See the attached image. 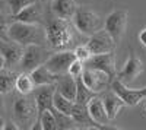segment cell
I'll return each mask as SVG.
<instances>
[{
    "mask_svg": "<svg viewBox=\"0 0 146 130\" xmlns=\"http://www.w3.org/2000/svg\"><path fill=\"white\" fill-rule=\"evenodd\" d=\"M40 113L34 94L22 95V94L16 92L13 105H12V120L19 126V129H32Z\"/></svg>",
    "mask_w": 146,
    "mask_h": 130,
    "instance_id": "cell-1",
    "label": "cell"
},
{
    "mask_svg": "<svg viewBox=\"0 0 146 130\" xmlns=\"http://www.w3.org/2000/svg\"><path fill=\"white\" fill-rule=\"evenodd\" d=\"M9 37L23 47L29 44H47L45 27H42L41 23H27L13 19L10 23Z\"/></svg>",
    "mask_w": 146,
    "mask_h": 130,
    "instance_id": "cell-2",
    "label": "cell"
},
{
    "mask_svg": "<svg viewBox=\"0 0 146 130\" xmlns=\"http://www.w3.org/2000/svg\"><path fill=\"white\" fill-rule=\"evenodd\" d=\"M73 23L67 19L54 18L45 25L47 44L53 50H66L73 40Z\"/></svg>",
    "mask_w": 146,
    "mask_h": 130,
    "instance_id": "cell-3",
    "label": "cell"
},
{
    "mask_svg": "<svg viewBox=\"0 0 146 130\" xmlns=\"http://www.w3.org/2000/svg\"><path fill=\"white\" fill-rule=\"evenodd\" d=\"M72 23L79 34L91 37L92 34L104 28L105 19H102L100 13H96V12H94L86 6H78L75 16L72 19Z\"/></svg>",
    "mask_w": 146,
    "mask_h": 130,
    "instance_id": "cell-4",
    "label": "cell"
},
{
    "mask_svg": "<svg viewBox=\"0 0 146 130\" xmlns=\"http://www.w3.org/2000/svg\"><path fill=\"white\" fill-rule=\"evenodd\" d=\"M51 56L50 50L42 44H29L25 45L23 50V56L21 60V70L22 72H32L34 69H36L41 64H45L48 60V57Z\"/></svg>",
    "mask_w": 146,
    "mask_h": 130,
    "instance_id": "cell-5",
    "label": "cell"
},
{
    "mask_svg": "<svg viewBox=\"0 0 146 130\" xmlns=\"http://www.w3.org/2000/svg\"><path fill=\"white\" fill-rule=\"evenodd\" d=\"M127 19H129V12L127 9H114L111 13L105 18V25L104 28L111 34L114 41L118 44L123 38V35L127 28Z\"/></svg>",
    "mask_w": 146,
    "mask_h": 130,
    "instance_id": "cell-6",
    "label": "cell"
},
{
    "mask_svg": "<svg viewBox=\"0 0 146 130\" xmlns=\"http://www.w3.org/2000/svg\"><path fill=\"white\" fill-rule=\"evenodd\" d=\"M111 89L124 101L129 107H136V105L146 98V88H129L127 84L121 82L120 79H113Z\"/></svg>",
    "mask_w": 146,
    "mask_h": 130,
    "instance_id": "cell-7",
    "label": "cell"
},
{
    "mask_svg": "<svg viewBox=\"0 0 146 130\" xmlns=\"http://www.w3.org/2000/svg\"><path fill=\"white\" fill-rule=\"evenodd\" d=\"M80 78L85 82V85L96 94H101V92L107 91L108 88H111V82H113V79L105 72L94 69V67H88V66H85Z\"/></svg>",
    "mask_w": 146,
    "mask_h": 130,
    "instance_id": "cell-8",
    "label": "cell"
},
{
    "mask_svg": "<svg viewBox=\"0 0 146 130\" xmlns=\"http://www.w3.org/2000/svg\"><path fill=\"white\" fill-rule=\"evenodd\" d=\"M145 72V67H143V62L137 57V54L130 50L129 56H127V60L123 64V69L117 72V79H120L121 82L124 84H131L133 80H136L142 73Z\"/></svg>",
    "mask_w": 146,
    "mask_h": 130,
    "instance_id": "cell-9",
    "label": "cell"
},
{
    "mask_svg": "<svg viewBox=\"0 0 146 130\" xmlns=\"http://www.w3.org/2000/svg\"><path fill=\"white\" fill-rule=\"evenodd\" d=\"M86 45L89 47V50L92 54H102V53H110L115 50L117 42L111 37L105 28L100 29L98 32L92 34L86 41Z\"/></svg>",
    "mask_w": 146,
    "mask_h": 130,
    "instance_id": "cell-10",
    "label": "cell"
},
{
    "mask_svg": "<svg viewBox=\"0 0 146 130\" xmlns=\"http://www.w3.org/2000/svg\"><path fill=\"white\" fill-rule=\"evenodd\" d=\"M85 66L102 70V72H105L111 79L117 78V67H115V54H114V51L102 53V54H92L88 60L85 62Z\"/></svg>",
    "mask_w": 146,
    "mask_h": 130,
    "instance_id": "cell-11",
    "label": "cell"
},
{
    "mask_svg": "<svg viewBox=\"0 0 146 130\" xmlns=\"http://www.w3.org/2000/svg\"><path fill=\"white\" fill-rule=\"evenodd\" d=\"M75 58H76L75 51L57 50L56 53H53L48 57V60L45 62V66L56 75H64V73H67V70Z\"/></svg>",
    "mask_w": 146,
    "mask_h": 130,
    "instance_id": "cell-12",
    "label": "cell"
},
{
    "mask_svg": "<svg viewBox=\"0 0 146 130\" xmlns=\"http://www.w3.org/2000/svg\"><path fill=\"white\" fill-rule=\"evenodd\" d=\"M23 50H25V47L13 40H9V41L0 40V53L5 58L6 67L13 69L15 66H19L23 56Z\"/></svg>",
    "mask_w": 146,
    "mask_h": 130,
    "instance_id": "cell-13",
    "label": "cell"
},
{
    "mask_svg": "<svg viewBox=\"0 0 146 130\" xmlns=\"http://www.w3.org/2000/svg\"><path fill=\"white\" fill-rule=\"evenodd\" d=\"M32 94L36 102V107H38V113L44 110H54L56 85H40L35 88Z\"/></svg>",
    "mask_w": 146,
    "mask_h": 130,
    "instance_id": "cell-14",
    "label": "cell"
},
{
    "mask_svg": "<svg viewBox=\"0 0 146 130\" xmlns=\"http://www.w3.org/2000/svg\"><path fill=\"white\" fill-rule=\"evenodd\" d=\"M100 97H101V99H102V102H104V107H105V111H107V114H108V117H110V120H111V121L115 120L117 115H118V113L121 111V108L126 105L124 101L121 99L111 88L107 89V91H104V92H101Z\"/></svg>",
    "mask_w": 146,
    "mask_h": 130,
    "instance_id": "cell-15",
    "label": "cell"
},
{
    "mask_svg": "<svg viewBox=\"0 0 146 130\" xmlns=\"http://www.w3.org/2000/svg\"><path fill=\"white\" fill-rule=\"evenodd\" d=\"M15 21H21V22H27V23H41L44 22V9H42V3L40 0L34 2L32 5H29L28 7H25L22 12H19L18 15L12 16Z\"/></svg>",
    "mask_w": 146,
    "mask_h": 130,
    "instance_id": "cell-16",
    "label": "cell"
},
{
    "mask_svg": "<svg viewBox=\"0 0 146 130\" xmlns=\"http://www.w3.org/2000/svg\"><path fill=\"white\" fill-rule=\"evenodd\" d=\"M86 107H88V111L91 114V117L94 119L95 123H98V124H102V126H110V123H111V120H110V117L105 111V107H104V102L100 97V94L98 95H95L88 104H86Z\"/></svg>",
    "mask_w": 146,
    "mask_h": 130,
    "instance_id": "cell-17",
    "label": "cell"
},
{
    "mask_svg": "<svg viewBox=\"0 0 146 130\" xmlns=\"http://www.w3.org/2000/svg\"><path fill=\"white\" fill-rule=\"evenodd\" d=\"M51 12L56 18L72 21L75 16V12L78 9L76 0H53L50 3Z\"/></svg>",
    "mask_w": 146,
    "mask_h": 130,
    "instance_id": "cell-18",
    "label": "cell"
},
{
    "mask_svg": "<svg viewBox=\"0 0 146 130\" xmlns=\"http://www.w3.org/2000/svg\"><path fill=\"white\" fill-rule=\"evenodd\" d=\"M56 89L62 94V95H64L66 98L75 101L76 91H78V80H76V78H73L69 73L58 75V79L56 82Z\"/></svg>",
    "mask_w": 146,
    "mask_h": 130,
    "instance_id": "cell-19",
    "label": "cell"
},
{
    "mask_svg": "<svg viewBox=\"0 0 146 130\" xmlns=\"http://www.w3.org/2000/svg\"><path fill=\"white\" fill-rule=\"evenodd\" d=\"M29 73H31V76H32L36 86H40V85H56V82L58 79V75L53 73L45 64L38 66Z\"/></svg>",
    "mask_w": 146,
    "mask_h": 130,
    "instance_id": "cell-20",
    "label": "cell"
},
{
    "mask_svg": "<svg viewBox=\"0 0 146 130\" xmlns=\"http://www.w3.org/2000/svg\"><path fill=\"white\" fill-rule=\"evenodd\" d=\"M36 85L31 76L29 72H21L16 76V82H15V91L22 95H28L35 91Z\"/></svg>",
    "mask_w": 146,
    "mask_h": 130,
    "instance_id": "cell-21",
    "label": "cell"
},
{
    "mask_svg": "<svg viewBox=\"0 0 146 130\" xmlns=\"http://www.w3.org/2000/svg\"><path fill=\"white\" fill-rule=\"evenodd\" d=\"M18 73L10 67H3L0 70V92L6 95L10 94L15 89V82H16Z\"/></svg>",
    "mask_w": 146,
    "mask_h": 130,
    "instance_id": "cell-22",
    "label": "cell"
},
{
    "mask_svg": "<svg viewBox=\"0 0 146 130\" xmlns=\"http://www.w3.org/2000/svg\"><path fill=\"white\" fill-rule=\"evenodd\" d=\"M78 80V91H76V98H75V102H79V104H85L86 105L95 95H98L96 92H94L92 89H89L86 85H85V82L82 80V78H76Z\"/></svg>",
    "mask_w": 146,
    "mask_h": 130,
    "instance_id": "cell-23",
    "label": "cell"
},
{
    "mask_svg": "<svg viewBox=\"0 0 146 130\" xmlns=\"http://www.w3.org/2000/svg\"><path fill=\"white\" fill-rule=\"evenodd\" d=\"M73 107H75V101L66 98L64 95H62V94L56 89V94H54V108L57 111H60V113H63V114L72 115Z\"/></svg>",
    "mask_w": 146,
    "mask_h": 130,
    "instance_id": "cell-24",
    "label": "cell"
},
{
    "mask_svg": "<svg viewBox=\"0 0 146 130\" xmlns=\"http://www.w3.org/2000/svg\"><path fill=\"white\" fill-rule=\"evenodd\" d=\"M38 119H40L42 130H58L57 120H56V115H54L53 110H44V111H41Z\"/></svg>",
    "mask_w": 146,
    "mask_h": 130,
    "instance_id": "cell-25",
    "label": "cell"
},
{
    "mask_svg": "<svg viewBox=\"0 0 146 130\" xmlns=\"http://www.w3.org/2000/svg\"><path fill=\"white\" fill-rule=\"evenodd\" d=\"M54 115H56V120H57V127L58 130H67V129H76V123L73 120L72 115H67V114H63L57 111L56 108L53 110Z\"/></svg>",
    "mask_w": 146,
    "mask_h": 130,
    "instance_id": "cell-26",
    "label": "cell"
},
{
    "mask_svg": "<svg viewBox=\"0 0 146 130\" xmlns=\"http://www.w3.org/2000/svg\"><path fill=\"white\" fill-rule=\"evenodd\" d=\"M34 2H36V0H7V7H9V12L12 16L18 15L19 12H22L25 7H28L29 5H32Z\"/></svg>",
    "mask_w": 146,
    "mask_h": 130,
    "instance_id": "cell-27",
    "label": "cell"
},
{
    "mask_svg": "<svg viewBox=\"0 0 146 130\" xmlns=\"http://www.w3.org/2000/svg\"><path fill=\"white\" fill-rule=\"evenodd\" d=\"M12 21H13V18H12ZM12 21L9 19L7 15H5L3 12H0V40H3V41H9L10 40L9 29H10Z\"/></svg>",
    "mask_w": 146,
    "mask_h": 130,
    "instance_id": "cell-28",
    "label": "cell"
},
{
    "mask_svg": "<svg viewBox=\"0 0 146 130\" xmlns=\"http://www.w3.org/2000/svg\"><path fill=\"white\" fill-rule=\"evenodd\" d=\"M75 56H76V58H79V60H82L83 63L88 60V58L92 56V53H91V50H89V47L86 45V44H79V45H76L75 47Z\"/></svg>",
    "mask_w": 146,
    "mask_h": 130,
    "instance_id": "cell-29",
    "label": "cell"
},
{
    "mask_svg": "<svg viewBox=\"0 0 146 130\" xmlns=\"http://www.w3.org/2000/svg\"><path fill=\"white\" fill-rule=\"evenodd\" d=\"M83 69H85V63H83L82 60H79V58H75V60H73V63L70 64L67 73L72 75L73 78H79V76H82V73H83Z\"/></svg>",
    "mask_w": 146,
    "mask_h": 130,
    "instance_id": "cell-30",
    "label": "cell"
},
{
    "mask_svg": "<svg viewBox=\"0 0 146 130\" xmlns=\"http://www.w3.org/2000/svg\"><path fill=\"white\" fill-rule=\"evenodd\" d=\"M5 129H6V130H21V129H19V126H18V124H16L13 120H9V121H6Z\"/></svg>",
    "mask_w": 146,
    "mask_h": 130,
    "instance_id": "cell-31",
    "label": "cell"
},
{
    "mask_svg": "<svg viewBox=\"0 0 146 130\" xmlns=\"http://www.w3.org/2000/svg\"><path fill=\"white\" fill-rule=\"evenodd\" d=\"M139 42H140L143 47H146V28H143V29L139 32Z\"/></svg>",
    "mask_w": 146,
    "mask_h": 130,
    "instance_id": "cell-32",
    "label": "cell"
},
{
    "mask_svg": "<svg viewBox=\"0 0 146 130\" xmlns=\"http://www.w3.org/2000/svg\"><path fill=\"white\" fill-rule=\"evenodd\" d=\"M5 110H6V107H5V98H3V94L0 92V115L5 114Z\"/></svg>",
    "mask_w": 146,
    "mask_h": 130,
    "instance_id": "cell-33",
    "label": "cell"
},
{
    "mask_svg": "<svg viewBox=\"0 0 146 130\" xmlns=\"http://www.w3.org/2000/svg\"><path fill=\"white\" fill-rule=\"evenodd\" d=\"M5 124H6V120L3 119V115H0V130L5 129Z\"/></svg>",
    "mask_w": 146,
    "mask_h": 130,
    "instance_id": "cell-34",
    "label": "cell"
},
{
    "mask_svg": "<svg viewBox=\"0 0 146 130\" xmlns=\"http://www.w3.org/2000/svg\"><path fill=\"white\" fill-rule=\"evenodd\" d=\"M3 67H6V64H5V58H3L2 53H0V70H2Z\"/></svg>",
    "mask_w": 146,
    "mask_h": 130,
    "instance_id": "cell-35",
    "label": "cell"
},
{
    "mask_svg": "<svg viewBox=\"0 0 146 130\" xmlns=\"http://www.w3.org/2000/svg\"><path fill=\"white\" fill-rule=\"evenodd\" d=\"M40 2H41L42 5H48V3H51L53 0H40Z\"/></svg>",
    "mask_w": 146,
    "mask_h": 130,
    "instance_id": "cell-36",
    "label": "cell"
},
{
    "mask_svg": "<svg viewBox=\"0 0 146 130\" xmlns=\"http://www.w3.org/2000/svg\"><path fill=\"white\" fill-rule=\"evenodd\" d=\"M3 5H5V0H0V7H2Z\"/></svg>",
    "mask_w": 146,
    "mask_h": 130,
    "instance_id": "cell-37",
    "label": "cell"
},
{
    "mask_svg": "<svg viewBox=\"0 0 146 130\" xmlns=\"http://www.w3.org/2000/svg\"><path fill=\"white\" fill-rule=\"evenodd\" d=\"M145 114H146V98H145Z\"/></svg>",
    "mask_w": 146,
    "mask_h": 130,
    "instance_id": "cell-38",
    "label": "cell"
}]
</instances>
